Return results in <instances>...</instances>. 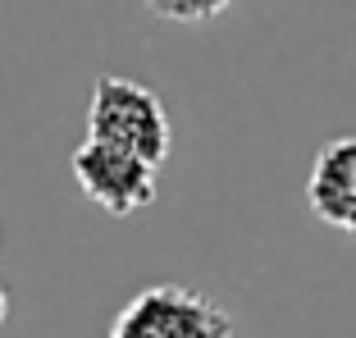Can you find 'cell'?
<instances>
[{
	"mask_svg": "<svg viewBox=\"0 0 356 338\" xmlns=\"http://www.w3.org/2000/svg\"><path fill=\"white\" fill-rule=\"evenodd\" d=\"M69 169H74V183L83 188V197L96 201L115 220H128V215H137L142 206L156 201V169L142 165L128 151L83 138L74 147V156H69Z\"/></svg>",
	"mask_w": 356,
	"mask_h": 338,
	"instance_id": "obj_3",
	"label": "cell"
},
{
	"mask_svg": "<svg viewBox=\"0 0 356 338\" xmlns=\"http://www.w3.org/2000/svg\"><path fill=\"white\" fill-rule=\"evenodd\" d=\"M10 320V293H5V284H0V325Z\"/></svg>",
	"mask_w": 356,
	"mask_h": 338,
	"instance_id": "obj_6",
	"label": "cell"
},
{
	"mask_svg": "<svg viewBox=\"0 0 356 338\" xmlns=\"http://www.w3.org/2000/svg\"><path fill=\"white\" fill-rule=\"evenodd\" d=\"M306 201H311L315 220L356 238V133L320 147L311 179H306Z\"/></svg>",
	"mask_w": 356,
	"mask_h": 338,
	"instance_id": "obj_4",
	"label": "cell"
},
{
	"mask_svg": "<svg viewBox=\"0 0 356 338\" xmlns=\"http://www.w3.org/2000/svg\"><path fill=\"white\" fill-rule=\"evenodd\" d=\"M110 338H233V316L197 288L156 284L124 302Z\"/></svg>",
	"mask_w": 356,
	"mask_h": 338,
	"instance_id": "obj_2",
	"label": "cell"
},
{
	"mask_svg": "<svg viewBox=\"0 0 356 338\" xmlns=\"http://www.w3.org/2000/svg\"><path fill=\"white\" fill-rule=\"evenodd\" d=\"M87 142L128 151L142 165L160 169L174 147L169 110L151 87L119 74H101L92 83V101H87Z\"/></svg>",
	"mask_w": 356,
	"mask_h": 338,
	"instance_id": "obj_1",
	"label": "cell"
},
{
	"mask_svg": "<svg viewBox=\"0 0 356 338\" xmlns=\"http://www.w3.org/2000/svg\"><path fill=\"white\" fill-rule=\"evenodd\" d=\"M147 10L160 14V19H178V23H210V19H220L229 5L224 0H156Z\"/></svg>",
	"mask_w": 356,
	"mask_h": 338,
	"instance_id": "obj_5",
	"label": "cell"
}]
</instances>
